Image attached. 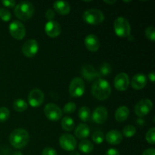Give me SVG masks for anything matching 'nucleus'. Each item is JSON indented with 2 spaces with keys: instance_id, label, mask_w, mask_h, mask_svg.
I'll return each mask as SVG.
<instances>
[{
  "instance_id": "nucleus-1",
  "label": "nucleus",
  "mask_w": 155,
  "mask_h": 155,
  "mask_svg": "<svg viewBox=\"0 0 155 155\" xmlns=\"http://www.w3.org/2000/svg\"><path fill=\"white\" fill-rule=\"evenodd\" d=\"M110 93L111 87L107 80L98 78L92 84V94L96 99L104 101L109 98Z\"/></svg>"
},
{
  "instance_id": "nucleus-2",
  "label": "nucleus",
  "mask_w": 155,
  "mask_h": 155,
  "mask_svg": "<svg viewBox=\"0 0 155 155\" xmlns=\"http://www.w3.org/2000/svg\"><path fill=\"white\" fill-rule=\"evenodd\" d=\"M30 141V135L27 130L24 129H16L9 136L10 144L15 148L21 149L24 148Z\"/></svg>"
},
{
  "instance_id": "nucleus-3",
  "label": "nucleus",
  "mask_w": 155,
  "mask_h": 155,
  "mask_svg": "<svg viewBox=\"0 0 155 155\" xmlns=\"http://www.w3.org/2000/svg\"><path fill=\"white\" fill-rule=\"evenodd\" d=\"M14 13L20 20L26 21L33 16L34 13V6L30 2L22 1L15 5Z\"/></svg>"
},
{
  "instance_id": "nucleus-4",
  "label": "nucleus",
  "mask_w": 155,
  "mask_h": 155,
  "mask_svg": "<svg viewBox=\"0 0 155 155\" xmlns=\"http://www.w3.org/2000/svg\"><path fill=\"white\" fill-rule=\"evenodd\" d=\"M83 19L90 25H98L104 21V15L99 9L90 8L83 13Z\"/></svg>"
},
{
  "instance_id": "nucleus-5",
  "label": "nucleus",
  "mask_w": 155,
  "mask_h": 155,
  "mask_svg": "<svg viewBox=\"0 0 155 155\" xmlns=\"http://www.w3.org/2000/svg\"><path fill=\"white\" fill-rule=\"evenodd\" d=\"M116 34L120 37H129L131 33V27L128 20L124 17H118L114 23Z\"/></svg>"
},
{
  "instance_id": "nucleus-6",
  "label": "nucleus",
  "mask_w": 155,
  "mask_h": 155,
  "mask_svg": "<svg viewBox=\"0 0 155 155\" xmlns=\"http://www.w3.org/2000/svg\"><path fill=\"white\" fill-rule=\"evenodd\" d=\"M84 81L80 77H74L69 86V93L74 98H80L84 94Z\"/></svg>"
},
{
  "instance_id": "nucleus-7",
  "label": "nucleus",
  "mask_w": 155,
  "mask_h": 155,
  "mask_svg": "<svg viewBox=\"0 0 155 155\" xmlns=\"http://www.w3.org/2000/svg\"><path fill=\"white\" fill-rule=\"evenodd\" d=\"M44 113L49 120L56 122L61 118L63 111L60 107L53 103H48L45 106Z\"/></svg>"
},
{
  "instance_id": "nucleus-8",
  "label": "nucleus",
  "mask_w": 155,
  "mask_h": 155,
  "mask_svg": "<svg viewBox=\"0 0 155 155\" xmlns=\"http://www.w3.org/2000/svg\"><path fill=\"white\" fill-rule=\"evenodd\" d=\"M9 33L12 36L18 40L24 39L26 35V28L19 21H13L8 26Z\"/></svg>"
},
{
  "instance_id": "nucleus-9",
  "label": "nucleus",
  "mask_w": 155,
  "mask_h": 155,
  "mask_svg": "<svg viewBox=\"0 0 155 155\" xmlns=\"http://www.w3.org/2000/svg\"><path fill=\"white\" fill-rule=\"evenodd\" d=\"M153 108V103L150 99H142L135 106V114L139 117L146 116Z\"/></svg>"
},
{
  "instance_id": "nucleus-10",
  "label": "nucleus",
  "mask_w": 155,
  "mask_h": 155,
  "mask_svg": "<svg viewBox=\"0 0 155 155\" xmlns=\"http://www.w3.org/2000/svg\"><path fill=\"white\" fill-rule=\"evenodd\" d=\"M22 53L27 58H33L39 51V44L36 39H29L22 45Z\"/></svg>"
},
{
  "instance_id": "nucleus-11",
  "label": "nucleus",
  "mask_w": 155,
  "mask_h": 155,
  "mask_svg": "<svg viewBox=\"0 0 155 155\" xmlns=\"http://www.w3.org/2000/svg\"><path fill=\"white\" fill-rule=\"evenodd\" d=\"M59 144L64 150L73 151L77 148V140L71 134H63L59 138Z\"/></svg>"
},
{
  "instance_id": "nucleus-12",
  "label": "nucleus",
  "mask_w": 155,
  "mask_h": 155,
  "mask_svg": "<svg viewBox=\"0 0 155 155\" xmlns=\"http://www.w3.org/2000/svg\"><path fill=\"white\" fill-rule=\"evenodd\" d=\"M44 101V93L41 89H33L28 95V102L30 106L36 107L40 106Z\"/></svg>"
},
{
  "instance_id": "nucleus-13",
  "label": "nucleus",
  "mask_w": 155,
  "mask_h": 155,
  "mask_svg": "<svg viewBox=\"0 0 155 155\" xmlns=\"http://www.w3.org/2000/svg\"><path fill=\"white\" fill-rule=\"evenodd\" d=\"M130 77H129V76L124 72L119 73V74L115 77L114 80V87L116 88L117 90L121 91V92L127 90V89H128L129 86H130Z\"/></svg>"
},
{
  "instance_id": "nucleus-14",
  "label": "nucleus",
  "mask_w": 155,
  "mask_h": 155,
  "mask_svg": "<svg viewBox=\"0 0 155 155\" xmlns=\"http://www.w3.org/2000/svg\"><path fill=\"white\" fill-rule=\"evenodd\" d=\"M45 31L49 37L56 38L61 34V27L57 21H48L45 25Z\"/></svg>"
},
{
  "instance_id": "nucleus-15",
  "label": "nucleus",
  "mask_w": 155,
  "mask_h": 155,
  "mask_svg": "<svg viewBox=\"0 0 155 155\" xmlns=\"http://www.w3.org/2000/svg\"><path fill=\"white\" fill-rule=\"evenodd\" d=\"M107 119V110L103 106H98L92 113V120L98 124H104Z\"/></svg>"
},
{
  "instance_id": "nucleus-16",
  "label": "nucleus",
  "mask_w": 155,
  "mask_h": 155,
  "mask_svg": "<svg viewBox=\"0 0 155 155\" xmlns=\"http://www.w3.org/2000/svg\"><path fill=\"white\" fill-rule=\"evenodd\" d=\"M85 45L89 51H96L100 48V41L97 36L94 34H89L85 39Z\"/></svg>"
},
{
  "instance_id": "nucleus-17",
  "label": "nucleus",
  "mask_w": 155,
  "mask_h": 155,
  "mask_svg": "<svg viewBox=\"0 0 155 155\" xmlns=\"http://www.w3.org/2000/svg\"><path fill=\"white\" fill-rule=\"evenodd\" d=\"M147 82H148V80H147L146 76L142 74H136L132 79L131 86L134 89L140 90V89H142L145 87Z\"/></svg>"
},
{
  "instance_id": "nucleus-18",
  "label": "nucleus",
  "mask_w": 155,
  "mask_h": 155,
  "mask_svg": "<svg viewBox=\"0 0 155 155\" xmlns=\"http://www.w3.org/2000/svg\"><path fill=\"white\" fill-rule=\"evenodd\" d=\"M105 139L110 145H119L123 141V135L118 130H110L106 135Z\"/></svg>"
},
{
  "instance_id": "nucleus-19",
  "label": "nucleus",
  "mask_w": 155,
  "mask_h": 155,
  "mask_svg": "<svg viewBox=\"0 0 155 155\" xmlns=\"http://www.w3.org/2000/svg\"><path fill=\"white\" fill-rule=\"evenodd\" d=\"M82 74L88 81H92L100 76L99 73L97 72L95 68L90 64H86L82 68Z\"/></svg>"
},
{
  "instance_id": "nucleus-20",
  "label": "nucleus",
  "mask_w": 155,
  "mask_h": 155,
  "mask_svg": "<svg viewBox=\"0 0 155 155\" xmlns=\"http://www.w3.org/2000/svg\"><path fill=\"white\" fill-rule=\"evenodd\" d=\"M56 12L61 15H67L71 12V5L66 1H56L53 5Z\"/></svg>"
},
{
  "instance_id": "nucleus-21",
  "label": "nucleus",
  "mask_w": 155,
  "mask_h": 155,
  "mask_svg": "<svg viewBox=\"0 0 155 155\" xmlns=\"http://www.w3.org/2000/svg\"><path fill=\"white\" fill-rule=\"evenodd\" d=\"M89 133H90V129L89 126L85 124H80L76 128L74 134L78 139H84L89 136Z\"/></svg>"
},
{
  "instance_id": "nucleus-22",
  "label": "nucleus",
  "mask_w": 155,
  "mask_h": 155,
  "mask_svg": "<svg viewBox=\"0 0 155 155\" xmlns=\"http://www.w3.org/2000/svg\"><path fill=\"white\" fill-rule=\"evenodd\" d=\"M130 115V110L127 106H120L115 112V119L118 122H124L127 120Z\"/></svg>"
},
{
  "instance_id": "nucleus-23",
  "label": "nucleus",
  "mask_w": 155,
  "mask_h": 155,
  "mask_svg": "<svg viewBox=\"0 0 155 155\" xmlns=\"http://www.w3.org/2000/svg\"><path fill=\"white\" fill-rule=\"evenodd\" d=\"M79 149L84 154H89L94 149V145L90 141L87 139H83L79 144Z\"/></svg>"
},
{
  "instance_id": "nucleus-24",
  "label": "nucleus",
  "mask_w": 155,
  "mask_h": 155,
  "mask_svg": "<svg viewBox=\"0 0 155 155\" xmlns=\"http://www.w3.org/2000/svg\"><path fill=\"white\" fill-rule=\"evenodd\" d=\"M61 127L62 129L65 131H71L74 130V127H75V124H74V120L70 117H64L62 119L61 121Z\"/></svg>"
},
{
  "instance_id": "nucleus-25",
  "label": "nucleus",
  "mask_w": 155,
  "mask_h": 155,
  "mask_svg": "<svg viewBox=\"0 0 155 155\" xmlns=\"http://www.w3.org/2000/svg\"><path fill=\"white\" fill-rule=\"evenodd\" d=\"M78 116L82 121L86 122V121H88L90 119V109L88 107H86V106H83V107H80V109L78 111Z\"/></svg>"
},
{
  "instance_id": "nucleus-26",
  "label": "nucleus",
  "mask_w": 155,
  "mask_h": 155,
  "mask_svg": "<svg viewBox=\"0 0 155 155\" xmlns=\"http://www.w3.org/2000/svg\"><path fill=\"white\" fill-rule=\"evenodd\" d=\"M13 107L16 111L23 112L27 109V103L23 99H17L14 101Z\"/></svg>"
},
{
  "instance_id": "nucleus-27",
  "label": "nucleus",
  "mask_w": 155,
  "mask_h": 155,
  "mask_svg": "<svg viewBox=\"0 0 155 155\" xmlns=\"http://www.w3.org/2000/svg\"><path fill=\"white\" fill-rule=\"evenodd\" d=\"M136 133V129L134 126L133 125H127L123 130V134L126 136V137H133Z\"/></svg>"
},
{
  "instance_id": "nucleus-28",
  "label": "nucleus",
  "mask_w": 155,
  "mask_h": 155,
  "mask_svg": "<svg viewBox=\"0 0 155 155\" xmlns=\"http://www.w3.org/2000/svg\"><path fill=\"white\" fill-rule=\"evenodd\" d=\"M145 139L146 141L149 144L154 145L155 143V128L152 127L150 129L148 132H147L146 135H145Z\"/></svg>"
},
{
  "instance_id": "nucleus-29",
  "label": "nucleus",
  "mask_w": 155,
  "mask_h": 155,
  "mask_svg": "<svg viewBox=\"0 0 155 155\" xmlns=\"http://www.w3.org/2000/svg\"><path fill=\"white\" fill-rule=\"evenodd\" d=\"M10 116V111L5 107H0V122H5Z\"/></svg>"
},
{
  "instance_id": "nucleus-30",
  "label": "nucleus",
  "mask_w": 155,
  "mask_h": 155,
  "mask_svg": "<svg viewBox=\"0 0 155 155\" xmlns=\"http://www.w3.org/2000/svg\"><path fill=\"white\" fill-rule=\"evenodd\" d=\"M104 139V136L102 132L96 131L92 134V140L96 144L102 143Z\"/></svg>"
},
{
  "instance_id": "nucleus-31",
  "label": "nucleus",
  "mask_w": 155,
  "mask_h": 155,
  "mask_svg": "<svg viewBox=\"0 0 155 155\" xmlns=\"http://www.w3.org/2000/svg\"><path fill=\"white\" fill-rule=\"evenodd\" d=\"M76 108H77V105L73 101H71V102H68L64 106L63 111L66 114H72L74 113L76 110Z\"/></svg>"
},
{
  "instance_id": "nucleus-32",
  "label": "nucleus",
  "mask_w": 155,
  "mask_h": 155,
  "mask_svg": "<svg viewBox=\"0 0 155 155\" xmlns=\"http://www.w3.org/2000/svg\"><path fill=\"white\" fill-rule=\"evenodd\" d=\"M111 71V66L108 63H104L100 66V75H108Z\"/></svg>"
},
{
  "instance_id": "nucleus-33",
  "label": "nucleus",
  "mask_w": 155,
  "mask_h": 155,
  "mask_svg": "<svg viewBox=\"0 0 155 155\" xmlns=\"http://www.w3.org/2000/svg\"><path fill=\"white\" fill-rule=\"evenodd\" d=\"M0 18L3 21H8L12 18V15L8 9L2 8H0Z\"/></svg>"
},
{
  "instance_id": "nucleus-34",
  "label": "nucleus",
  "mask_w": 155,
  "mask_h": 155,
  "mask_svg": "<svg viewBox=\"0 0 155 155\" xmlns=\"http://www.w3.org/2000/svg\"><path fill=\"white\" fill-rule=\"evenodd\" d=\"M145 36L148 39L150 40L154 41L155 40V29L154 27L151 26V27H147L145 30Z\"/></svg>"
},
{
  "instance_id": "nucleus-35",
  "label": "nucleus",
  "mask_w": 155,
  "mask_h": 155,
  "mask_svg": "<svg viewBox=\"0 0 155 155\" xmlns=\"http://www.w3.org/2000/svg\"><path fill=\"white\" fill-rule=\"evenodd\" d=\"M42 155H58L57 151L51 147H47L43 149Z\"/></svg>"
},
{
  "instance_id": "nucleus-36",
  "label": "nucleus",
  "mask_w": 155,
  "mask_h": 155,
  "mask_svg": "<svg viewBox=\"0 0 155 155\" xmlns=\"http://www.w3.org/2000/svg\"><path fill=\"white\" fill-rule=\"evenodd\" d=\"M2 3L8 8H13L15 7V5H16V2L14 0H2Z\"/></svg>"
},
{
  "instance_id": "nucleus-37",
  "label": "nucleus",
  "mask_w": 155,
  "mask_h": 155,
  "mask_svg": "<svg viewBox=\"0 0 155 155\" xmlns=\"http://www.w3.org/2000/svg\"><path fill=\"white\" fill-rule=\"evenodd\" d=\"M54 16H55V14L52 9H48L45 12V18L49 21H53Z\"/></svg>"
},
{
  "instance_id": "nucleus-38",
  "label": "nucleus",
  "mask_w": 155,
  "mask_h": 155,
  "mask_svg": "<svg viewBox=\"0 0 155 155\" xmlns=\"http://www.w3.org/2000/svg\"><path fill=\"white\" fill-rule=\"evenodd\" d=\"M105 155H120V152L118 151V150H117L116 148H110V149L107 150L106 151Z\"/></svg>"
},
{
  "instance_id": "nucleus-39",
  "label": "nucleus",
  "mask_w": 155,
  "mask_h": 155,
  "mask_svg": "<svg viewBox=\"0 0 155 155\" xmlns=\"http://www.w3.org/2000/svg\"><path fill=\"white\" fill-rule=\"evenodd\" d=\"M142 155H155V149L154 148H150L145 150Z\"/></svg>"
},
{
  "instance_id": "nucleus-40",
  "label": "nucleus",
  "mask_w": 155,
  "mask_h": 155,
  "mask_svg": "<svg viewBox=\"0 0 155 155\" xmlns=\"http://www.w3.org/2000/svg\"><path fill=\"white\" fill-rule=\"evenodd\" d=\"M148 77H149V80H151L152 83H154L155 80V74L154 71H151V72H150L149 74H148Z\"/></svg>"
},
{
  "instance_id": "nucleus-41",
  "label": "nucleus",
  "mask_w": 155,
  "mask_h": 155,
  "mask_svg": "<svg viewBox=\"0 0 155 155\" xmlns=\"http://www.w3.org/2000/svg\"><path fill=\"white\" fill-rule=\"evenodd\" d=\"M104 3H107V4H114L115 2H116V0H114V1H106V0H104Z\"/></svg>"
},
{
  "instance_id": "nucleus-42",
  "label": "nucleus",
  "mask_w": 155,
  "mask_h": 155,
  "mask_svg": "<svg viewBox=\"0 0 155 155\" xmlns=\"http://www.w3.org/2000/svg\"><path fill=\"white\" fill-rule=\"evenodd\" d=\"M70 155H80V153L78 152V151H76L75 150H74V151H71Z\"/></svg>"
},
{
  "instance_id": "nucleus-43",
  "label": "nucleus",
  "mask_w": 155,
  "mask_h": 155,
  "mask_svg": "<svg viewBox=\"0 0 155 155\" xmlns=\"http://www.w3.org/2000/svg\"><path fill=\"white\" fill-rule=\"evenodd\" d=\"M12 155H24V154H23L21 152H20V151H15V152Z\"/></svg>"
}]
</instances>
